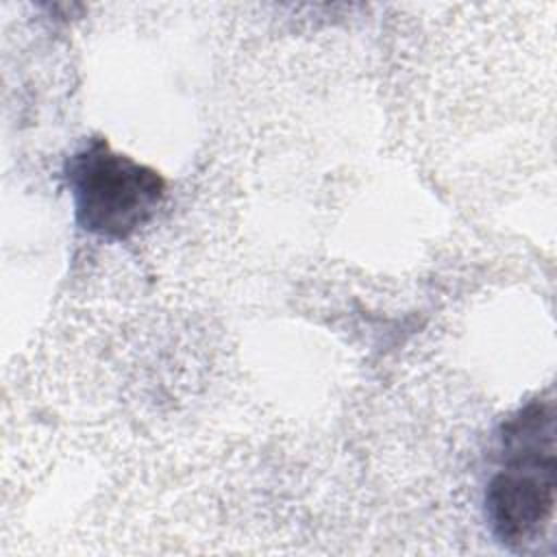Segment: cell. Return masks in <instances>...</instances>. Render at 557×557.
<instances>
[{
  "label": "cell",
  "instance_id": "obj_1",
  "mask_svg": "<svg viewBox=\"0 0 557 557\" xmlns=\"http://www.w3.org/2000/svg\"><path fill=\"white\" fill-rule=\"evenodd\" d=\"M500 470L485 490L494 535L522 548L537 540L555 507V405L535 398L511 413L498 431Z\"/></svg>",
  "mask_w": 557,
  "mask_h": 557
},
{
  "label": "cell",
  "instance_id": "obj_2",
  "mask_svg": "<svg viewBox=\"0 0 557 557\" xmlns=\"http://www.w3.org/2000/svg\"><path fill=\"white\" fill-rule=\"evenodd\" d=\"M74 215L83 231L126 239L157 213L165 181L157 170L111 150L104 139H89L65 163Z\"/></svg>",
  "mask_w": 557,
  "mask_h": 557
}]
</instances>
